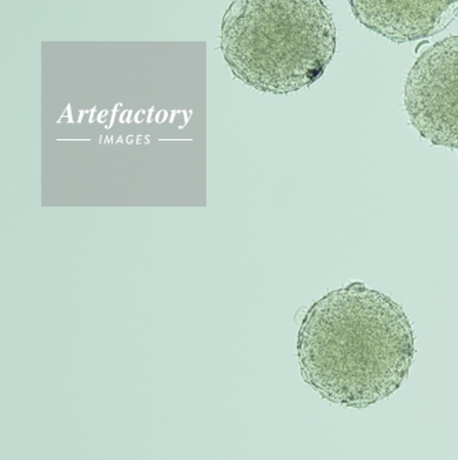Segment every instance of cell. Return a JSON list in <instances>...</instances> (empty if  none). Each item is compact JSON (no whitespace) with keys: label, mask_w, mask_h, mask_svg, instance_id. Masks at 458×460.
I'll use <instances>...</instances> for the list:
<instances>
[{"label":"cell","mask_w":458,"mask_h":460,"mask_svg":"<svg viewBox=\"0 0 458 460\" xmlns=\"http://www.w3.org/2000/svg\"><path fill=\"white\" fill-rule=\"evenodd\" d=\"M405 108L423 138L458 151V36L424 51L405 83Z\"/></svg>","instance_id":"obj_3"},{"label":"cell","mask_w":458,"mask_h":460,"mask_svg":"<svg viewBox=\"0 0 458 460\" xmlns=\"http://www.w3.org/2000/svg\"><path fill=\"white\" fill-rule=\"evenodd\" d=\"M350 6L364 27L395 43L431 38L458 15V2L351 0Z\"/></svg>","instance_id":"obj_4"},{"label":"cell","mask_w":458,"mask_h":460,"mask_svg":"<svg viewBox=\"0 0 458 460\" xmlns=\"http://www.w3.org/2000/svg\"><path fill=\"white\" fill-rule=\"evenodd\" d=\"M414 332L402 307L364 283L328 292L307 310L297 335L305 384L343 407L365 408L402 386Z\"/></svg>","instance_id":"obj_1"},{"label":"cell","mask_w":458,"mask_h":460,"mask_svg":"<svg viewBox=\"0 0 458 460\" xmlns=\"http://www.w3.org/2000/svg\"><path fill=\"white\" fill-rule=\"evenodd\" d=\"M221 46L235 77L279 95L322 76L338 36L322 0H237L225 14Z\"/></svg>","instance_id":"obj_2"}]
</instances>
